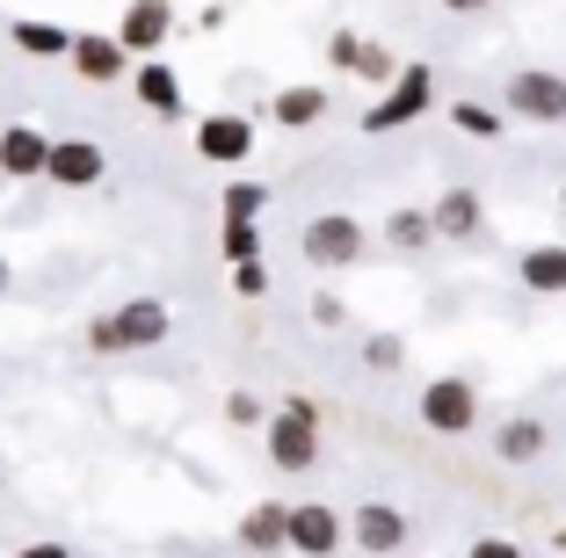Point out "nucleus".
I'll return each instance as SVG.
<instances>
[{
	"mask_svg": "<svg viewBox=\"0 0 566 558\" xmlns=\"http://www.w3.org/2000/svg\"><path fill=\"white\" fill-rule=\"evenodd\" d=\"M421 428H429V435H472V428H480V392H472V378H429L421 385Z\"/></svg>",
	"mask_w": 566,
	"mask_h": 558,
	"instance_id": "39448f33",
	"label": "nucleus"
},
{
	"mask_svg": "<svg viewBox=\"0 0 566 558\" xmlns=\"http://www.w3.org/2000/svg\"><path fill=\"white\" fill-rule=\"evenodd\" d=\"M254 152V116L248 109H211L197 124V160L203 167H248Z\"/></svg>",
	"mask_w": 566,
	"mask_h": 558,
	"instance_id": "0eeeda50",
	"label": "nucleus"
},
{
	"mask_svg": "<svg viewBox=\"0 0 566 558\" xmlns=\"http://www.w3.org/2000/svg\"><path fill=\"white\" fill-rule=\"evenodd\" d=\"M283 515H291L283 501H254V508L240 515V529H233V537H240V551L276 558V551H283Z\"/></svg>",
	"mask_w": 566,
	"mask_h": 558,
	"instance_id": "6ab92c4d",
	"label": "nucleus"
},
{
	"mask_svg": "<svg viewBox=\"0 0 566 558\" xmlns=\"http://www.w3.org/2000/svg\"><path fill=\"white\" fill-rule=\"evenodd\" d=\"M465 558H523V544H516V537H480Z\"/></svg>",
	"mask_w": 566,
	"mask_h": 558,
	"instance_id": "c756f323",
	"label": "nucleus"
},
{
	"mask_svg": "<svg viewBox=\"0 0 566 558\" xmlns=\"http://www.w3.org/2000/svg\"><path fill=\"white\" fill-rule=\"evenodd\" d=\"M400 362H407V341H400V334H370V341H364V370H378V378H392Z\"/></svg>",
	"mask_w": 566,
	"mask_h": 558,
	"instance_id": "a878e982",
	"label": "nucleus"
},
{
	"mask_svg": "<svg viewBox=\"0 0 566 558\" xmlns=\"http://www.w3.org/2000/svg\"><path fill=\"white\" fill-rule=\"evenodd\" d=\"M429 225H436V240H472L486 225V197L480 189H443L429 203Z\"/></svg>",
	"mask_w": 566,
	"mask_h": 558,
	"instance_id": "4468645a",
	"label": "nucleus"
},
{
	"mask_svg": "<svg viewBox=\"0 0 566 558\" xmlns=\"http://www.w3.org/2000/svg\"><path fill=\"white\" fill-rule=\"evenodd\" d=\"M218 254H226V262H262V225H240V218H226V232H218Z\"/></svg>",
	"mask_w": 566,
	"mask_h": 558,
	"instance_id": "5701e85b",
	"label": "nucleus"
},
{
	"mask_svg": "<svg viewBox=\"0 0 566 558\" xmlns=\"http://www.w3.org/2000/svg\"><path fill=\"white\" fill-rule=\"evenodd\" d=\"M276 413H291V421H319V399H305V392H283V407Z\"/></svg>",
	"mask_w": 566,
	"mask_h": 558,
	"instance_id": "2f4dec72",
	"label": "nucleus"
},
{
	"mask_svg": "<svg viewBox=\"0 0 566 558\" xmlns=\"http://www.w3.org/2000/svg\"><path fill=\"white\" fill-rule=\"evenodd\" d=\"M44 152H51V138L36 124H8L0 131V181H36L44 175Z\"/></svg>",
	"mask_w": 566,
	"mask_h": 558,
	"instance_id": "2eb2a0df",
	"label": "nucleus"
},
{
	"mask_svg": "<svg viewBox=\"0 0 566 558\" xmlns=\"http://www.w3.org/2000/svg\"><path fill=\"white\" fill-rule=\"evenodd\" d=\"M8 44H15L22 59H66V51H73V30H66V22L22 15V22H8Z\"/></svg>",
	"mask_w": 566,
	"mask_h": 558,
	"instance_id": "aec40b11",
	"label": "nucleus"
},
{
	"mask_svg": "<svg viewBox=\"0 0 566 558\" xmlns=\"http://www.w3.org/2000/svg\"><path fill=\"white\" fill-rule=\"evenodd\" d=\"M327 109L334 102H327L319 81H298V87H276V95H269V124H283V131H313Z\"/></svg>",
	"mask_w": 566,
	"mask_h": 558,
	"instance_id": "dca6fc26",
	"label": "nucleus"
},
{
	"mask_svg": "<svg viewBox=\"0 0 566 558\" xmlns=\"http://www.w3.org/2000/svg\"><path fill=\"white\" fill-rule=\"evenodd\" d=\"M436 8H450V15H480L486 0H436Z\"/></svg>",
	"mask_w": 566,
	"mask_h": 558,
	"instance_id": "72a5a7b5",
	"label": "nucleus"
},
{
	"mask_svg": "<svg viewBox=\"0 0 566 558\" xmlns=\"http://www.w3.org/2000/svg\"><path fill=\"white\" fill-rule=\"evenodd\" d=\"M8 283H15V262H8V254H0V297H8Z\"/></svg>",
	"mask_w": 566,
	"mask_h": 558,
	"instance_id": "f704fd0d",
	"label": "nucleus"
},
{
	"mask_svg": "<svg viewBox=\"0 0 566 558\" xmlns=\"http://www.w3.org/2000/svg\"><path fill=\"white\" fill-rule=\"evenodd\" d=\"M429 109H436V66H400L392 81L378 87V109H364L356 124L378 138V131H407V124H421Z\"/></svg>",
	"mask_w": 566,
	"mask_h": 558,
	"instance_id": "7ed1b4c3",
	"label": "nucleus"
},
{
	"mask_svg": "<svg viewBox=\"0 0 566 558\" xmlns=\"http://www.w3.org/2000/svg\"><path fill=\"white\" fill-rule=\"evenodd\" d=\"M15 558H73V544H59V537H44V544H22Z\"/></svg>",
	"mask_w": 566,
	"mask_h": 558,
	"instance_id": "473e14b6",
	"label": "nucleus"
},
{
	"mask_svg": "<svg viewBox=\"0 0 566 558\" xmlns=\"http://www.w3.org/2000/svg\"><path fill=\"white\" fill-rule=\"evenodd\" d=\"M450 124H458L465 138H501V124H509V116L486 109V102H450Z\"/></svg>",
	"mask_w": 566,
	"mask_h": 558,
	"instance_id": "b1692460",
	"label": "nucleus"
},
{
	"mask_svg": "<svg viewBox=\"0 0 566 558\" xmlns=\"http://www.w3.org/2000/svg\"><path fill=\"white\" fill-rule=\"evenodd\" d=\"M167 36H175V0H132V8L117 15V44L132 51V59L160 51Z\"/></svg>",
	"mask_w": 566,
	"mask_h": 558,
	"instance_id": "f8f14e48",
	"label": "nucleus"
},
{
	"mask_svg": "<svg viewBox=\"0 0 566 558\" xmlns=\"http://www.w3.org/2000/svg\"><path fill=\"white\" fill-rule=\"evenodd\" d=\"M378 240L392 246V254H421V246H436V225H429V211H385V225H378Z\"/></svg>",
	"mask_w": 566,
	"mask_h": 558,
	"instance_id": "412c9836",
	"label": "nucleus"
},
{
	"mask_svg": "<svg viewBox=\"0 0 566 558\" xmlns=\"http://www.w3.org/2000/svg\"><path fill=\"white\" fill-rule=\"evenodd\" d=\"M269 464H276V472H313L319 464V421L269 413Z\"/></svg>",
	"mask_w": 566,
	"mask_h": 558,
	"instance_id": "ddd939ff",
	"label": "nucleus"
},
{
	"mask_svg": "<svg viewBox=\"0 0 566 558\" xmlns=\"http://www.w3.org/2000/svg\"><path fill=\"white\" fill-rule=\"evenodd\" d=\"M407 529H415V523H407L392 501H364V508L349 515V544H356L364 558H392V551H407Z\"/></svg>",
	"mask_w": 566,
	"mask_h": 558,
	"instance_id": "6e6552de",
	"label": "nucleus"
},
{
	"mask_svg": "<svg viewBox=\"0 0 566 558\" xmlns=\"http://www.w3.org/2000/svg\"><path fill=\"white\" fill-rule=\"evenodd\" d=\"M298 254H305V269L334 276V269H356L370 254V232H364V218H349V211H319V218H305Z\"/></svg>",
	"mask_w": 566,
	"mask_h": 558,
	"instance_id": "f03ea898",
	"label": "nucleus"
},
{
	"mask_svg": "<svg viewBox=\"0 0 566 558\" xmlns=\"http://www.w3.org/2000/svg\"><path fill=\"white\" fill-rule=\"evenodd\" d=\"M132 95H138V109L146 116H160V124H175L182 116V81H175V66L167 59H132Z\"/></svg>",
	"mask_w": 566,
	"mask_h": 558,
	"instance_id": "9b49d317",
	"label": "nucleus"
},
{
	"mask_svg": "<svg viewBox=\"0 0 566 558\" xmlns=\"http://www.w3.org/2000/svg\"><path fill=\"white\" fill-rule=\"evenodd\" d=\"M545 450H552V428L537 421V413H516V421L494 428V457L501 464H537Z\"/></svg>",
	"mask_w": 566,
	"mask_h": 558,
	"instance_id": "f3484780",
	"label": "nucleus"
},
{
	"mask_svg": "<svg viewBox=\"0 0 566 558\" xmlns=\"http://www.w3.org/2000/svg\"><path fill=\"white\" fill-rule=\"evenodd\" d=\"M218 211L248 225V218H262V211H269V189H262V181H248V175H233V181H226V197H218Z\"/></svg>",
	"mask_w": 566,
	"mask_h": 558,
	"instance_id": "4be33fe9",
	"label": "nucleus"
},
{
	"mask_svg": "<svg viewBox=\"0 0 566 558\" xmlns=\"http://www.w3.org/2000/svg\"><path fill=\"white\" fill-rule=\"evenodd\" d=\"M66 66L81 73L87 87H117L124 73H132V51H124L117 36H102V30H73V51H66Z\"/></svg>",
	"mask_w": 566,
	"mask_h": 558,
	"instance_id": "1a4fd4ad",
	"label": "nucleus"
},
{
	"mask_svg": "<svg viewBox=\"0 0 566 558\" xmlns=\"http://www.w3.org/2000/svg\"><path fill=\"white\" fill-rule=\"evenodd\" d=\"M175 334V313H167L160 297H132V305H109V313L87 319V348L95 356H146Z\"/></svg>",
	"mask_w": 566,
	"mask_h": 558,
	"instance_id": "f257e3e1",
	"label": "nucleus"
},
{
	"mask_svg": "<svg viewBox=\"0 0 566 558\" xmlns=\"http://www.w3.org/2000/svg\"><path fill=\"white\" fill-rule=\"evenodd\" d=\"M559 218H566V189H559Z\"/></svg>",
	"mask_w": 566,
	"mask_h": 558,
	"instance_id": "c9c22d12",
	"label": "nucleus"
},
{
	"mask_svg": "<svg viewBox=\"0 0 566 558\" xmlns=\"http://www.w3.org/2000/svg\"><path fill=\"white\" fill-rule=\"evenodd\" d=\"M501 116H523V124H566V73L552 66H523L501 87Z\"/></svg>",
	"mask_w": 566,
	"mask_h": 558,
	"instance_id": "20e7f679",
	"label": "nucleus"
},
{
	"mask_svg": "<svg viewBox=\"0 0 566 558\" xmlns=\"http://www.w3.org/2000/svg\"><path fill=\"white\" fill-rule=\"evenodd\" d=\"M342 537H349V523L327 501H298V508L283 515V551H298V558H334Z\"/></svg>",
	"mask_w": 566,
	"mask_h": 558,
	"instance_id": "423d86ee",
	"label": "nucleus"
},
{
	"mask_svg": "<svg viewBox=\"0 0 566 558\" xmlns=\"http://www.w3.org/2000/svg\"><path fill=\"white\" fill-rule=\"evenodd\" d=\"M349 73H356V81H370V87H385V81H392V73H400V59H392V51H385V44H356Z\"/></svg>",
	"mask_w": 566,
	"mask_h": 558,
	"instance_id": "393cba45",
	"label": "nucleus"
},
{
	"mask_svg": "<svg viewBox=\"0 0 566 558\" xmlns=\"http://www.w3.org/2000/svg\"><path fill=\"white\" fill-rule=\"evenodd\" d=\"M356 44H364V36H356V30H334V36H327V59H334V66H342V73H349Z\"/></svg>",
	"mask_w": 566,
	"mask_h": 558,
	"instance_id": "7c9ffc66",
	"label": "nucleus"
},
{
	"mask_svg": "<svg viewBox=\"0 0 566 558\" xmlns=\"http://www.w3.org/2000/svg\"><path fill=\"white\" fill-rule=\"evenodd\" d=\"M102 175H109V152H102L95 138H51L44 181H59V189H95Z\"/></svg>",
	"mask_w": 566,
	"mask_h": 558,
	"instance_id": "9d476101",
	"label": "nucleus"
},
{
	"mask_svg": "<svg viewBox=\"0 0 566 558\" xmlns=\"http://www.w3.org/2000/svg\"><path fill=\"white\" fill-rule=\"evenodd\" d=\"M516 283L537 297H566V246H523V262H516Z\"/></svg>",
	"mask_w": 566,
	"mask_h": 558,
	"instance_id": "a211bd4d",
	"label": "nucleus"
},
{
	"mask_svg": "<svg viewBox=\"0 0 566 558\" xmlns=\"http://www.w3.org/2000/svg\"><path fill=\"white\" fill-rule=\"evenodd\" d=\"M313 319H319V327H342V319H349V305H342L334 291H313Z\"/></svg>",
	"mask_w": 566,
	"mask_h": 558,
	"instance_id": "c85d7f7f",
	"label": "nucleus"
},
{
	"mask_svg": "<svg viewBox=\"0 0 566 558\" xmlns=\"http://www.w3.org/2000/svg\"><path fill=\"white\" fill-rule=\"evenodd\" d=\"M233 297H269V262H233Z\"/></svg>",
	"mask_w": 566,
	"mask_h": 558,
	"instance_id": "bb28decb",
	"label": "nucleus"
},
{
	"mask_svg": "<svg viewBox=\"0 0 566 558\" xmlns=\"http://www.w3.org/2000/svg\"><path fill=\"white\" fill-rule=\"evenodd\" d=\"M226 421L233 428H262V399L254 392H226Z\"/></svg>",
	"mask_w": 566,
	"mask_h": 558,
	"instance_id": "cd10ccee",
	"label": "nucleus"
}]
</instances>
